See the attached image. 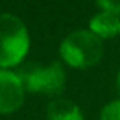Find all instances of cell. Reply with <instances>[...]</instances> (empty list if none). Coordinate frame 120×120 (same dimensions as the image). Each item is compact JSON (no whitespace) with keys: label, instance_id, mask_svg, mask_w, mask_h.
<instances>
[{"label":"cell","instance_id":"cell-7","mask_svg":"<svg viewBox=\"0 0 120 120\" xmlns=\"http://www.w3.org/2000/svg\"><path fill=\"white\" fill-rule=\"evenodd\" d=\"M100 120H120V99L110 100L102 107Z\"/></svg>","mask_w":120,"mask_h":120},{"label":"cell","instance_id":"cell-4","mask_svg":"<svg viewBox=\"0 0 120 120\" xmlns=\"http://www.w3.org/2000/svg\"><path fill=\"white\" fill-rule=\"evenodd\" d=\"M25 87L12 69H0V113H13L25 102Z\"/></svg>","mask_w":120,"mask_h":120},{"label":"cell","instance_id":"cell-5","mask_svg":"<svg viewBox=\"0 0 120 120\" xmlns=\"http://www.w3.org/2000/svg\"><path fill=\"white\" fill-rule=\"evenodd\" d=\"M89 30L102 41L120 36V15L100 10L89 20Z\"/></svg>","mask_w":120,"mask_h":120},{"label":"cell","instance_id":"cell-2","mask_svg":"<svg viewBox=\"0 0 120 120\" xmlns=\"http://www.w3.org/2000/svg\"><path fill=\"white\" fill-rule=\"evenodd\" d=\"M28 49L30 35L25 23L12 13H0V69L18 68Z\"/></svg>","mask_w":120,"mask_h":120},{"label":"cell","instance_id":"cell-8","mask_svg":"<svg viewBox=\"0 0 120 120\" xmlns=\"http://www.w3.org/2000/svg\"><path fill=\"white\" fill-rule=\"evenodd\" d=\"M95 4L102 12H112L120 15V0H95Z\"/></svg>","mask_w":120,"mask_h":120},{"label":"cell","instance_id":"cell-6","mask_svg":"<svg viewBox=\"0 0 120 120\" xmlns=\"http://www.w3.org/2000/svg\"><path fill=\"white\" fill-rule=\"evenodd\" d=\"M48 120H84V113L77 104L68 99H54L46 107Z\"/></svg>","mask_w":120,"mask_h":120},{"label":"cell","instance_id":"cell-3","mask_svg":"<svg viewBox=\"0 0 120 120\" xmlns=\"http://www.w3.org/2000/svg\"><path fill=\"white\" fill-rule=\"evenodd\" d=\"M15 72L20 77L25 90L33 94L56 95L66 86V69L58 61L48 64L22 63Z\"/></svg>","mask_w":120,"mask_h":120},{"label":"cell","instance_id":"cell-9","mask_svg":"<svg viewBox=\"0 0 120 120\" xmlns=\"http://www.w3.org/2000/svg\"><path fill=\"white\" fill-rule=\"evenodd\" d=\"M117 89H118V94H120V71L117 74Z\"/></svg>","mask_w":120,"mask_h":120},{"label":"cell","instance_id":"cell-1","mask_svg":"<svg viewBox=\"0 0 120 120\" xmlns=\"http://www.w3.org/2000/svg\"><path fill=\"white\" fill-rule=\"evenodd\" d=\"M59 54L64 64L74 69H89L100 63L104 56V41L89 28L69 33L59 45Z\"/></svg>","mask_w":120,"mask_h":120}]
</instances>
